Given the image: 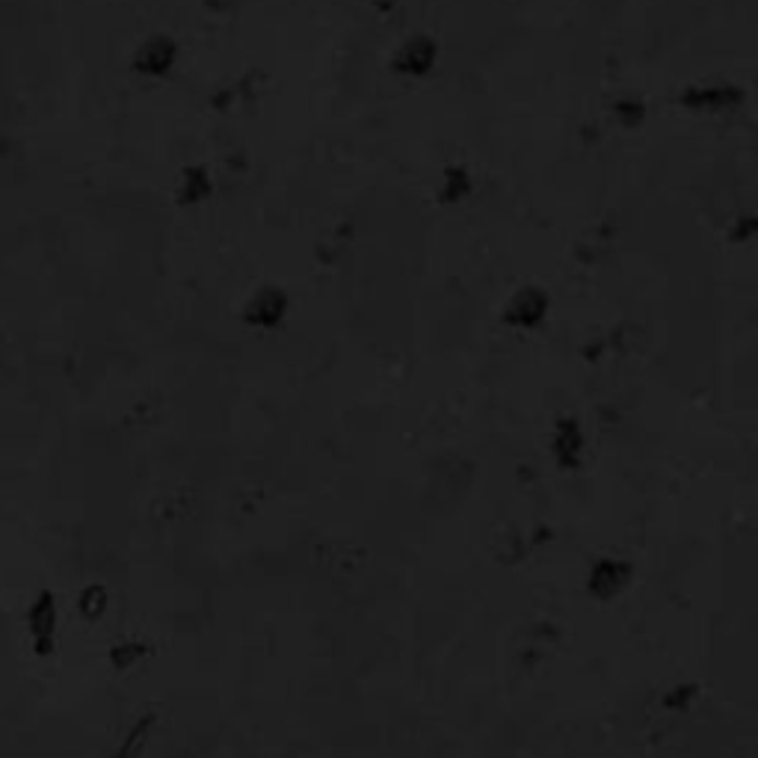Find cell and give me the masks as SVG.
<instances>
[{"label": "cell", "instance_id": "cell-7", "mask_svg": "<svg viewBox=\"0 0 758 758\" xmlns=\"http://www.w3.org/2000/svg\"><path fill=\"white\" fill-rule=\"evenodd\" d=\"M149 652L151 646L146 640H119V643H113L111 646L107 658H111L113 669L125 673V669H134L137 664H142V661L149 658Z\"/></svg>", "mask_w": 758, "mask_h": 758}, {"label": "cell", "instance_id": "cell-6", "mask_svg": "<svg viewBox=\"0 0 758 758\" xmlns=\"http://www.w3.org/2000/svg\"><path fill=\"white\" fill-rule=\"evenodd\" d=\"M111 608V593L104 584H87V587L78 593V613L80 619L87 622H99Z\"/></svg>", "mask_w": 758, "mask_h": 758}, {"label": "cell", "instance_id": "cell-8", "mask_svg": "<svg viewBox=\"0 0 758 758\" xmlns=\"http://www.w3.org/2000/svg\"><path fill=\"white\" fill-rule=\"evenodd\" d=\"M429 62H433V45L427 39H412L406 48L400 50V69L412 71V74L427 71Z\"/></svg>", "mask_w": 758, "mask_h": 758}, {"label": "cell", "instance_id": "cell-2", "mask_svg": "<svg viewBox=\"0 0 758 758\" xmlns=\"http://www.w3.org/2000/svg\"><path fill=\"white\" fill-rule=\"evenodd\" d=\"M631 578H634V566H631L629 560L599 558L589 566L587 593L593 599L610 601L617 599L619 593L629 587Z\"/></svg>", "mask_w": 758, "mask_h": 758}, {"label": "cell", "instance_id": "cell-1", "mask_svg": "<svg viewBox=\"0 0 758 758\" xmlns=\"http://www.w3.org/2000/svg\"><path fill=\"white\" fill-rule=\"evenodd\" d=\"M27 634L31 646L39 658H50L57 652V638H60V605L50 589L36 593V599L27 608Z\"/></svg>", "mask_w": 758, "mask_h": 758}, {"label": "cell", "instance_id": "cell-4", "mask_svg": "<svg viewBox=\"0 0 758 758\" xmlns=\"http://www.w3.org/2000/svg\"><path fill=\"white\" fill-rule=\"evenodd\" d=\"M554 459L560 469L575 471L581 466V453H584V433H581L578 421L563 418L554 429V441H551Z\"/></svg>", "mask_w": 758, "mask_h": 758}, {"label": "cell", "instance_id": "cell-5", "mask_svg": "<svg viewBox=\"0 0 758 758\" xmlns=\"http://www.w3.org/2000/svg\"><path fill=\"white\" fill-rule=\"evenodd\" d=\"M154 723H158V717H154V714H142V717L128 728V735L122 738L119 747L113 749L107 758H137L140 756L142 747H146V740H149L151 728H154Z\"/></svg>", "mask_w": 758, "mask_h": 758}, {"label": "cell", "instance_id": "cell-3", "mask_svg": "<svg viewBox=\"0 0 758 758\" xmlns=\"http://www.w3.org/2000/svg\"><path fill=\"white\" fill-rule=\"evenodd\" d=\"M172 62H175V45L166 36H151L137 50L134 69L146 74V78H160V74H166L172 69Z\"/></svg>", "mask_w": 758, "mask_h": 758}, {"label": "cell", "instance_id": "cell-9", "mask_svg": "<svg viewBox=\"0 0 758 758\" xmlns=\"http://www.w3.org/2000/svg\"><path fill=\"white\" fill-rule=\"evenodd\" d=\"M699 697V685H693V681H681V685H676V688H669L667 693H664V699H661V705L667 711H673V714H681V711L690 709V702Z\"/></svg>", "mask_w": 758, "mask_h": 758}]
</instances>
